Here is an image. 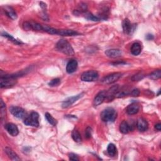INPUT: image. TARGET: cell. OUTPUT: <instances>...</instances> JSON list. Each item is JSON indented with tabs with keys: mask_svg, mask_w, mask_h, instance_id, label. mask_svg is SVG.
<instances>
[{
	"mask_svg": "<svg viewBox=\"0 0 161 161\" xmlns=\"http://www.w3.org/2000/svg\"><path fill=\"white\" fill-rule=\"evenodd\" d=\"M5 152L7 154V155L13 160H20V158L18 155L13 151L10 147H6L5 149Z\"/></svg>",
	"mask_w": 161,
	"mask_h": 161,
	"instance_id": "20",
	"label": "cell"
},
{
	"mask_svg": "<svg viewBox=\"0 0 161 161\" xmlns=\"http://www.w3.org/2000/svg\"><path fill=\"white\" fill-rule=\"evenodd\" d=\"M143 77V75H142L141 73H139L135 76H134L132 77V80H139L140 79H142Z\"/></svg>",
	"mask_w": 161,
	"mask_h": 161,
	"instance_id": "32",
	"label": "cell"
},
{
	"mask_svg": "<svg viewBox=\"0 0 161 161\" xmlns=\"http://www.w3.org/2000/svg\"><path fill=\"white\" fill-rule=\"evenodd\" d=\"M99 77V74L96 71H88L83 73L80 79L84 82H92L97 80Z\"/></svg>",
	"mask_w": 161,
	"mask_h": 161,
	"instance_id": "5",
	"label": "cell"
},
{
	"mask_svg": "<svg viewBox=\"0 0 161 161\" xmlns=\"http://www.w3.org/2000/svg\"><path fill=\"white\" fill-rule=\"evenodd\" d=\"M137 127L140 132H145L148 129V127H149L148 122H147L146 120H145L144 118H139L137 120Z\"/></svg>",
	"mask_w": 161,
	"mask_h": 161,
	"instance_id": "15",
	"label": "cell"
},
{
	"mask_svg": "<svg viewBox=\"0 0 161 161\" xmlns=\"http://www.w3.org/2000/svg\"><path fill=\"white\" fill-rule=\"evenodd\" d=\"M72 138L76 142H80L82 141V138L80 134L77 130H74L72 132Z\"/></svg>",
	"mask_w": 161,
	"mask_h": 161,
	"instance_id": "25",
	"label": "cell"
},
{
	"mask_svg": "<svg viewBox=\"0 0 161 161\" xmlns=\"http://www.w3.org/2000/svg\"><path fill=\"white\" fill-rule=\"evenodd\" d=\"M23 28L25 30H33V31L43 32V25H41L34 22H25L23 23Z\"/></svg>",
	"mask_w": 161,
	"mask_h": 161,
	"instance_id": "6",
	"label": "cell"
},
{
	"mask_svg": "<svg viewBox=\"0 0 161 161\" xmlns=\"http://www.w3.org/2000/svg\"><path fill=\"white\" fill-rule=\"evenodd\" d=\"M142 50V47L141 45L139 43L136 42V43H134L131 47L130 51L131 53L133 56H138L139 55Z\"/></svg>",
	"mask_w": 161,
	"mask_h": 161,
	"instance_id": "21",
	"label": "cell"
},
{
	"mask_svg": "<svg viewBox=\"0 0 161 161\" xmlns=\"http://www.w3.org/2000/svg\"><path fill=\"white\" fill-rule=\"evenodd\" d=\"M106 98V92L104 91H100L98 93V95L95 96L93 101V104L95 106H98L103 103L104 100Z\"/></svg>",
	"mask_w": 161,
	"mask_h": 161,
	"instance_id": "12",
	"label": "cell"
},
{
	"mask_svg": "<svg viewBox=\"0 0 161 161\" xmlns=\"http://www.w3.org/2000/svg\"><path fill=\"white\" fill-rule=\"evenodd\" d=\"M24 124L28 126L38 127L39 126V115L38 113L32 112L29 116L25 118Z\"/></svg>",
	"mask_w": 161,
	"mask_h": 161,
	"instance_id": "4",
	"label": "cell"
},
{
	"mask_svg": "<svg viewBox=\"0 0 161 161\" xmlns=\"http://www.w3.org/2000/svg\"><path fill=\"white\" fill-rule=\"evenodd\" d=\"M122 74H121L120 73H112L111 74H109L107 76L104 77L102 80L101 82L104 84H113L114 83H115L116 81L122 77Z\"/></svg>",
	"mask_w": 161,
	"mask_h": 161,
	"instance_id": "7",
	"label": "cell"
},
{
	"mask_svg": "<svg viewBox=\"0 0 161 161\" xmlns=\"http://www.w3.org/2000/svg\"><path fill=\"white\" fill-rule=\"evenodd\" d=\"M58 30L57 29H53L50 26H49L47 25H43V32H47L49 34L52 35H57L58 34Z\"/></svg>",
	"mask_w": 161,
	"mask_h": 161,
	"instance_id": "23",
	"label": "cell"
},
{
	"mask_svg": "<svg viewBox=\"0 0 161 161\" xmlns=\"http://www.w3.org/2000/svg\"><path fill=\"white\" fill-rule=\"evenodd\" d=\"M116 116L117 113L113 108H107L101 113V118L104 122H113Z\"/></svg>",
	"mask_w": 161,
	"mask_h": 161,
	"instance_id": "2",
	"label": "cell"
},
{
	"mask_svg": "<svg viewBox=\"0 0 161 161\" xmlns=\"http://www.w3.org/2000/svg\"><path fill=\"white\" fill-rule=\"evenodd\" d=\"M61 84V79L59 78H56L53 79L52 80H50V82L49 83V85L51 87H54V86H57Z\"/></svg>",
	"mask_w": 161,
	"mask_h": 161,
	"instance_id": "29",
	"label": "cell"
},
{
	"mask_svg": "<svg viewBox=\"0 0 161 161\" xmlns=\"http://www.w3.org/2000/svg\"><path fill=\"white\" fill-rule=\"evenodd\" d=\"M161 76V71L160 69L156 70L149 75V77L153 80H157Z\"/></svg>",
	"mask_w": 161,
	"mask_h": 161,
	"instance_id": "27",
	"label": "cell"
},
{
	"mask_svg": "<svg viewBox=\"0 0 161 161\" xmlns=\"http://www.w3.org/2000/svg\"><path fill=\"white\" fill-rule=\"evenodd\" d=\"M107 152L111 157H114L117 153V149L116 146L113 143H110L107 148Z\"/></svg>",
	"mask_w": 161,
	"mask_h": 161,
	"instance_id": "22",
	"label": "cell"
},
{
	"mask_svg": "<svg viewBox=\"0 0 161 161\" xmlns=\"http://www.w3.org/2000/svg\"><path fill=\"white\" fill-rule=\"evenodd\" d=\"M155 128L157 130H158V131H160V130H161V124H160V123L156 124V125H155Z\"/></svg>",
	"mask_w": 161,
	"mask_h": 161,
	"instance_id": "36",
	"label": "cell"
},
{
	"mask_svg": "<svg viewBox=\"0 0 161 161\" xmlns=\"http://www.w3.org/2000/svg\"><path fill=\"white\" fill-rule=\"evenodd\" d=\"M120 131L124 134H127L132 131V127L127 121L124 120L120 125Z\"/></svg>",
	"mask_w": 161,
	"mask_h": 161,
	"instance_id": "17",
	"label": "cell"
},
{
	"mask_svg": "<svg viewBox=\"0 0 161 161\" xmlns=\"http://www.w3.org/2000/svg\"><path fill=\"white\" fill-rule=\"evenodd\" d=\"M2 35V36L7 38L8 39H9V40H10V41H11L12 42H13V43L15 44L20 45V44H23L21 41H19V40L15 39L14 37H12L11 35H10V34H8V33H6V32H3Z\"/></svg>",
	"mask_w": 161,
	"mask_h": 161,
	"instance_id": "24",
	"label": "cell"
},
{
	"mask_svg": "<svg viewBox=\"0 0 161 161\" xmlns=\"http://www.w3.org/2000/svg\"><path fill=\"white\" fill-rule=\"evenodd\" d=\"M45 117L47 120V122L52 125L53 126H55L57 124V120L53 118L50 113H46L45 114Z\"/></svg>",
	"mask_w": 161,
	"mask_h": 161,
	"instance_id": "26",
	"label": "cell"
},
{
	"mask_svg": "<svg viewBox=\"0 0 161 161\" xmlns=\"http://www.w3.org/2000/svg\"><path fill=\"white\" fill-rule=\"evenodd\" d=\"M69 159L71 160H79V158L77 157V155H76L75 154H73V153L69 154Z\"/></svg>",
	"mask_w": 161,
	"mask_h": 161,
	"instance_id": "34",
	"label": "cell"
},
{
	"mask_svg": "<svg viewBox=\"0 0 161 161\" xmlns=\"http://www.w3.org/2000/svg\"><path fill=\"white\" fill-rule=\"evenodd\" d=\"M145 38L147 40H152L154 39V36L152 35V34H147L145 37Z\"/></svg>",
	"mask_w": 161,
	"mask_h": 161,
	"instance_id": "35",
	"label": "cell"
},
{
	"mask_svg": "<svg viewBox=\"0 0 161 161\" xmlns=\"http://www.w3.org/2000/svg\"><path fill=\"white\" fill-rule=\"evenodd\" d=\"M4 11L6 14V15L8 17H10L11 19H12V20L17 19V13L15 11L14 9H13L12 7L8 6H5V7H4Z\"/></svg>",
	"mask_w": 161,
	"mask_h": 161,
	"instance_id": "18",
	"label": "cell"
},
{
	"mask_svg": "<svg viewBox=\"0 0 161 161\" xmlns=\"http://www.w3.org/2000/svg\"><path fill=\"white\" fill-rule=\"evenodd\" d=\"M131 95L133 96H139L140 95V91L138 89H134L131 92Z\"/></svg>",
	"mask_w": 161,
	"mask_h": 161,
	"instance_id": "33",
	"label": "cell"
},
{
	"mask_svg": "<svg viewBox=\"0 0 161 161\" xmlns=\"http://www.w3.org/2000/svg\"><path fill=\"white\" fill-rule=\"evenodd\" d=\"M10 110L13 116H15V117L18 118L22 119L25 117L26 112L24 109H23L22 108H20V107L13 106L10 107Z\"/></svg>",
	"mask_w": 161,
	"mask_h": 161,
	"instance_id": "8",
	"label": "cell"
},
{
	"mask_svg": "<svg viewBox=\"0 0 161 161\" xmlns=\"http://www.w3.org/2000/svg\"><path fill=\"white\" fill-rule=\"evenodd\" d=\"M85 17L89 20H92V21H94V22H98V21H100V18L95 15H92L91 13H86V16Z\"/></svg>",
	"mask_w": 161,
	"mask_h": 161,
	"instance_id": "30",
	"label": "cell"
},
{
	"mask_svg": "<svg viewBox=\"0 0 161 161\" xmlns=\"http://www.w3.org/2000/svg\"><path fill=\"white\" fill-rule=\"evenodd\" d=\"M105 54L106 56L110 58H117L120 57L122 54V52L120 49H109L105 52Z\"/></svg>",
	"mask_w": 161,
	"mask_h": 161,
	"instance_id": "14",
	"label": "cell"
},
{
	"mask_svg": "<svg viewBox=\"0 0 161 161\" xmlns=\"http://www.w3.org/2000/svg\"><path fill=\"white\" fill-rule=\"evenodd\" d=\"M83 95H84V93H80V94H79V95H77L67 98L62 103V108H68V107L71 106L73 104H74L75 102H76L80 98H82L83 96Z\"/></svg>",
	"mask_w": 161,
	"mask_h": 161,
	"instance_id": "9",
	"label": "cell"
},
{
	"mask_svg": "<svg viewBox=\"0 0 161 161\" xmlns=\"http://www.w3.org/2000/svg\"><path fill=\"white\" fill-rule=\"evenodd\" d=\"M17 76L5 75L1 76L0 79V86L2 88H7L15 86L17 83Z\"/></svg>",
	"mask_w": 161,
	"mask_h": 161,
	"instance_id": "3",
	"label": "cell"
},
{
	"mask_svg": "<svg viewBox=\"0 0 161 161\" xmlns=\"http://www.w3.org/2000/svg\"><path fill=\"white\" fill-rule=\"evenodd\" d=\"M5 128L6 130L8 132V133L11 136L15 137L18 135L19 130L16 125L13 124L12 123H8L5 125Z\"/></svg>",
	"mask_w": 161,
	"mask_h": 161,
	"instance_id": "11",
	"label": "cell"
},
{
	"mask_svg": "<svg viewBox=\"0 0 161 161\" xmlns=\"http://www.w3.org/2000/svg\"><path fill=\"white\" fill-rule=\"evenodd\" d=\"M59 35L61 36H66V37H69V36H76L79 35L78 32L76 31L73 30H58V34Z\"/></svg>",
	"mask_w": 161,
	"mask_h": 161,
	"instance_id": "19",
	"label": "cell"
},
{
	"mask_svg": "<svg viewBox=\"0 0 161 161\" xmlns=\"http://www.w3.org/2000/svg\"><path fill=\"white\" fill-rule=\"evenodd\" d=\"M77 65H78L77 62L75 59H72L69 61L66 66L67 73L69 74H72L74 73L77 70Z\"/></svg>",
	"mask_w": 161,
	"mask_h": 161,
	"instance_id": "13",
	"label": "cell"
},
{
	"mask_svg": "<svg viewBox=\"0 0 161 161\" xmlns=\"http://www.w3.org/2000/svg\"><path fill=\"white\" fill-rule=\"evenodd\" d=\"M139 109H140L139 105L135 103H133L128 106V107L127 108V113L130 115H135L139 112Z\"/></svg>",
	"mask_w": 161,
	"mask_h": 161,
	"instance_id": "16",
	"label": "cell"
},
{
	"mask_svg": "<svg viewBox=\"0 0 161 161\" xmlns=\"http://www.w3.org/2000/svg\"><path fill=\"white\" fill-rule=\"evenodd\" d=\"M122 27L124 32L125 34L132 35L134 30H135V25H132L128 18H126L124 20L122 23Z\"/></svg>",
	"mask_w": 161,
	"mask_h": 161,
	"instance_id": "10",
	"label": "cell"
},
{
	"mask_svg": "<svg viewBox=\"0 0 161 161\" xmlns=\"http://www.w3.org/2000/svg\"><path fill=\"white\" fill-rule=\"evenodd\" d=\"M6 105L4 103L3 101L1 100V119L3 120V119L6 116Z\"/></svg>",
	"mask_w": 161,
	"mask_h": 161,
	"instance_id": "28",
	"label": "cell"
},
{
	"mask_svg": "<svg viewBox=\"0 0 161 161\" xmlns=\"http://www.w3.org/2000/svg\"><path fill=\"white\" fill-rule=\"evenodd\" d=\"M56 48L59 52L67 56H71L74 54V51L73 47L66 40L61 39L59 40V42L56 44Z\"/></svg>",
	"mask_w": 161,
	"mask_h": 161,
	"instance_id": "1",
	"label": "cell"
},
{
	"mask_svg": "<svg viewBox=\"0 0 161 161\" xmlns=\"http://www.w3.org/2000/svg\"><path fill=\"white\" fill-rule=\"evenodd\" d=\"M92 135V129L90 127H88L85 130V137L88 139H90Z\"/></svg>",
	"mask_w": 161,
	"mask_h": 161,
	"instance_id": "31",
	"label": "cell"
}]
</instances>
